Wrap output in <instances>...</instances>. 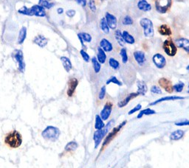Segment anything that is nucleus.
Returning <instances> with one entry per match:
<instances>
[{
	"mask_svg": "<svg viewBox=\"0 0 189 168\" xmlns=\"http://www.w3.org/2000/svg\"><path fill=\"white\" fill-rule=\"evenodd\" d=\"M5 143L11 148H18L22 143V137L16 130L9 132L5 137Z\"/></svg>",
	"mask_w": 189,
	"mask_h": 168,
	"instance_id": "nucleus-1",
	"label": "nucleus"
},
{
	"mask_svg": "<svg viewBox=\"0 0 189 168\" xmlns=\"http://www.w3.org/2000/svg\"><path fill=\"white\" fill-rule=\"evenodd\" d=\"M140 25L143 30V34L145 37L152 38L154 35V25L152 21L148 18H143L140 21Z\"/></svg>",
	"mask_w": 189,
	"mask_h": 168,
	"instance_id": "nucleus-2",
	"label": "nucleus"
},
{
	"mask_svg": "<svg viewBox=\"0 0 189 168\" xmlns=\"http://www.w3.org/2000/svg\"><path fill=\"white\" fill-rule=\"evenodd\" d=\"M43 138L50 141H56L58 139L60 135V131L58 128L53 126H48L42 131Z\"/></svg>",
	"mask_w": 189,
	"mask_h": 168,
	"instance_id": "nucleus-3",
	"label": "nucleus"
},
{
	"mask_svg": "<svg viewBox=\"0 0 189 168\" xmlns=\"http://www.w3.org/2000/svg\"><path fill=\"white\" fill-rule=\"evenodd\" d=\"M113 121L114 120H111L109 123H108L107 125L105 126L104 128L101 130H97L96 131L94 132L93 139H94V147H95V148H97V147L100 145V143L101 142L102 140H103V138L104 137L106 133L108 132L109 128H110L111 125L113 123Z\"/></svg>",
	"mask_w": 189,
	"mask_h": 168,
	"instance_id": "nucleus-4",
	"label": "nucleus"
},
{
	"mask_svg": "<svg viewBox=\"0 0 189 168\" xmlns=\"http://www.w3.org/2000/svg\"><path fill=\"white\" fill-rule=\"evenodd\" d=\"M163 49L165 53L170 57H174L177 53V46L174 44L172 39L165 40L163 44Z\"/></svg>",
	"mask_w": 189,
	"mask_h": 168,
	"instance_id": "nucleus-5",
	"label": "nucleus"
},
{
	"mask_svg": "<svg viewBox=\"0 0 189 168\" xmlns=\"http://www.w3.org/2000/svg\"><path fill=\"white\" fill-rule=\"evenodd\" d=\"M172 5V0H155V8L160 13H166Z\"/></svg>",
	"mask_w": 189,
	"mask_h": 168,
	"instance_id": "nucleus-6",
	"label": "nucleus"
},
{
	"mask_svg": "<svg viewBox=\"0 0 189 168\" xmlns=\"http://www.w3.org/2000/svg\"><path fill=\"white\" fill-rule=\"evenodd\" d=\"M126 124V121H124V122H123L121 124H120L119 125L117 126V127H115V128L112 129V131L109 133L108 136L106 137L105 139H104V141H103V147H105V146H107V145H109V144L110 143L111 141H112V140L115 138V137L116 135L117 134V133L121 131V128H122Z\"/></svg>",
	"mask_w": 189,
	"mask_h": 168,
	"instance_id": "nucleus-7",
	"label": "nucleus"
},
{
	"mask_svg": "<svg viewBox=\"0 0 189 168\" xmlns=\"http://www.w3.org/2000/svg\"><path fill=\"white\" fill-rule=\"evenodd\" d=\"M152 61L156 67L158 69L164 68L166 64V58L160 53H156L152 57Z\"/></svg>",
	"mask_w": 189,
	"mask_h": 168,
	"instance_id": "nucleus-8",
	"label": "nucleus"
},
{
	"mask_svg": "<svg viewBox=\"0 0 189 168\" xmlns=\"http://www.w3.org/2000/svg\"><path fill=\"white\" fill-rule=\"evenodd\" d=\"M105 19L107 21V25H108L109 29L115 30L117 28V18L113 15V14L107 12L105 14Z\"/></svg>",
	"mask_w": 189,
	"mask_h": 168,
	"instance_id": "nucleus-9",
	"label": "nucleus"
},
{
	"mask_svg": "<svg viewBox=\"0 0 189 168\" xmlns=\"http://www.w3.org/2000/svg\"><path fill=\"white\" fill-rule=\"evenodd\" d=\"M112 103H110V102H107V103L104 105L103 106V109L101 111L100 114V117H101V119H103V121L107 120L109 117V116H110L111 113H112Z\"/></svg>",
	"mask_w": 189,
	"mask_h": 168,
	"instance_id": "nucleus-10",
	"label": "nucleus"
},
{
	"mask_svg": "<svg viewBox=\"0 0 189 168\" xmlns=\"http://www.w3.org/2000/svg\"><path fill=\"white\" fill-rule=\"evenodd\" d=\"M158 83L167 92L172 93L174 91V86L172 85V83L167 78L162 77L159 80Z\"/></svg>",
	"mask_w": 189,
	"mask_h": 168,
	"instance_id": "nucleus-11",
	"label": "nucleus"
},
{
	"mask_svg": "<svg viewBox=\"0 0 189 168\" xmlns=\"http://www.w3.org/2000/svg\"><path fill=\"white\" fill-rule=\"evenodd\" d=\"M78 85V81L75 77L70 78L68 81V89L67 94L69 97H72L75 93L76 87Z\"/></svg>",
	"mask_w": 189,
	"mask_h": 168,
	"instance_id": "nucleus-12",
	"label": "nucleus"
},
{
	"mask_svg": "<svg viewBox=\"0 0 189 168\" xmlns=\"http://www.w3.org/2000/svg\"><path fill=\"white\" fill-rule=\"evenodd\" d=\"M14 58L19 63V69L21 72L25 71V63L23 62V54L21 50H16L13 54Z\"/></svg>",
	"mask_w": 189,
	"mask_h": 168,
	"instance_id": "nucleus-13",
	"label": "nucleus"
},
{
	"mask_svg": "<svg viewBox=\"0 0 189 168\" xmlns=\"http://www.w3.org/2000/svg\"><path fill=\"white\" fill-rule=\"evenodd\" d=\"M137 96H139V94L137 92H135V93H130L126 97H124L123 99L122 100L118 102V103H117V106L119 107V108H123V107H125L127 104L131 101L132 99L134 98L137 97Z\"/></svg>",
	"mask_w": 189,
	"mask_h": 168,
	"instance_id": "nucleus-14",
	"label": "nucleus"
},
{
	"mask_svg": "<svg viewBox=\"0 0 189 168\" xmlns=\"http://www.w3.org/2000/svg\"><path fill=\"white\" fill-rule=\"evenodd\" d=\"M134 58L136 62L140 66H143L145 62V55L144 52L140 50H137L133 53Z\"/></svg>",
	"mask_w": 189,
	"mask_h": 168,
	"instance_id": "nucleus-15",
	"label": "nucleus"
},
{
	"mask_svg": "<svg viewBox=\"0 0 189 168\" xmlns=\"http://www.w3.org/2000/svg\"><path fill=\"white\" fill-rule=\"evenodd\" d=\"M99 45H100V47L107 53H110L113 49V46H112V43L105 38H103L101 40Z\"/></svg>",
	"mask_w": 189,
	"mask_h": 168,
	"instance_id": "nucleus-16",
	"label": "nucleus"
},
{
	"mask_svg": "<svg viewBox=\"0 0 189 168\" xmlns=\"http://www.w3.org/2000/svg\"><path fill=\"white\" fill-rule=\"evenodd\" d=\"M176 45L180 48H182L189 54V40L185 38L177 39L175 41Z\"/></svg>",
	"mask_w": 189,
	"mask_h": 168,
	"instance_id": "nucleus-17",
	"label": "nucleus"
},
{
	"mask_svg": "<svg viewBox=\"0 0 189 168\" xmlns=\"http://www.w3.org/2000/svg\"><path fill=\"white\" fill-rule=\"evenodd\" d=\"M137 6L140 11H144V12H149L151 10V5L146 0H139L137 4Z\"/></svg>",
	"mask_w": 189,
	"mask_h": 168,
	"instance_id": "nucleus-18",
	"label": "nucleus"
},
{
	"mask_svg": "<svg viewBox=\"0 0 189 168\" xmlns=\"http://www.w3.org/2000/svg\"><path fill=\"white\" fill-rule=\"evenodd\" d=\"M185 97H180V96H169V97H164L160 98L158 100H155L154 102L151 103L149 104V105H154L156 104H158L161 102L164 101H169V100H182Z\"/></svg>",
	"mask_w": 189,
	"mask_h": 168,
	"instance_id": "nucleus-19",
	"label": "nucleus"
},
{
	"mask_svg": "<svg viewBox=\"0 0 189 168\" xmlns=\"http://www.w3.org/2000/svg\"><path fill=\"white\" fill-rule=\"evenodd\" d=\"M32 15H35L36 16H44L46 15L44 9L40 5H34L30 8Z\"/></svg>",
	"mask_w": 189,
	"mask_h": 168,
	"instance_id": "nucleus-20",
	"label": "nucleus"
},
{
	"mask_svg": "<svg viewBox=\"0 0 189 168\" xmlns=\"http://www.w3.org/2000/svg\"><path fill=\"white\" fill-rule=\"evenodd\" d=\"M158 32L161 35H166V36H170L172 34V30L169 26L167 25H162L158 28Z\"/></svg>",
	"mask_w": 189,
	"mask_h": 168,
	"instance_id": "nucleus-21",
	"label": "nucleus"
},
{
	"mask_svg": "<svg viewBox=\"0 0 189 168\" xmlns=\"http://www.w3.org/2000/svg\"><path fill=\"white\" fill-rule=\"evenodd\" d=\"M137 91L139 95H145V93L147 92L148 88L146 84L143 81H137Z\"/></svg>",
	"mask_w": 189,
	"mask_h": 168,
	"instance_id": "nucleus-22",
	"label": "nucleus"
},
{
	"mask_svg": "<svg viewBox=\"0 0 189 168\" xmlns=\"http://www.w3.org/2000/svg\"><path fill=\"white\" fill-rule=\"evenodd\" d=\"M122 34H123V39L124 40L125 43L129 44H135V38H134L133 35H131L128 31L124 30V31L122 32Z\"/></svg>",
	"mask_w": 189,
	"mask_h": 168,
	"instance_id": "nucleus-23",
	"label": "nucleus"
},
{
	"mask_svg": "<svg viewBox=\"0 0 189 168\" xmlns=\"http://www.w3.org/2000/svg\"><path fill=\"white\" fill-rule=\"evenodd\" d=\"M97 59H98V62L101 64H103L107 61V55H106L105 52L100 47H98V54H97Z\"/></svg>",
	"mask_w": 189,
	"mask_h": 168,
	"instance_id": "nucleus-24",
	"label": "nucleus"
},
{
	"mask_svg": "<svg viewBox=\"0 0 189 168\" xmlns=\"http://www.w3.org/2000/svg\"><path fill=\"white\" fill-rule=\"evenodd\" d=\"M184 134H185V132L182 131V130H177L175 131H173L171 135H170V139L172 140H174V141H177V140H180V139H182L183 137Z\"/></svg>",
	"mask_w": 189,
	"mask_h": 168,
	"instance_id": "nucleus-25",
	"label": "nucleus"
},
{
	"mask_svg": "<svg viewBox=\"0 0 189 168\" xmlns=\"http://www.w3.org/2000/svg\"><path fill=\"white\" fill-rule=\"evenodd\" d=\"M115 38L116 41H117V44H119L121 47H124L126 43H125L124 40L123 39L122 32L120 30H118V29L115 30Z\"/></svg>",
	"mask_w": 189,
	"mask_h": 168,
	"instance_id": "nucleus-26",
	"label": "nucleus"
},
{
	"mask_svg": "<svg viewBox=\"0 0 189 168\" xmlns=\"http://www.w3.org/2000/svg\"><path fill=\"white\" fill-rule=\"evenodd\" d=\"M34 43L40 46L41 47H44L47 45V39H46L44 36L42 35H38L34 39Z\"/></svg>",
	"mask_w": 189,
	"mask_h": 168,
	"instance_id": "nucleus-27",
	"label": "nucleus"
},
{
	"mask_svg": "<svg viewBox=\"0 0 189 168\" xmlns=\"http://www.w3.org/2000/svg\"><path fill=\"white\" fill-rule=\"evenodd\" d=\"M61 61L63 63V66L64 67L65 70L67 72H70L71 69H72V63L70 61V60L67 57H61Z\"/></svg>",
	"mask_w": 189,
	"mask_h": 168,
	"instance_id": "nucleus-28",
	"label": "nucleus"
},
{
	"mask_svg": "<svg viewBox=\"0 0 189 168\" xmlns=\"http://www.w3.org/2000/svg\"><path fill=\"white\" fill-rule=\"evenodd\" d=\"M105 127V124L103 123V120L101 119L100 115L97 114L95 116V124H94V128L96 130H101Z\"/></svg>",
	"mask_w": 189,
	"mask_h": 168,
	"instance_id": "nucleus-29",
	"label": "nucleus"
},
{
	"mask_svg": "<svg viewBox=\"0 0 189 168\" xmlns=\"http://www.w3.org/2000/svg\"><path fill=\"white\" fill-rule=\"evenodd\" d=\"M100 27L101 29L102 32L103 33L109 34V27L108 25H107V21H106L105 18H102L100 21Z\"/></svg>",
	"mask_w": 189,
	"mask_h": 168,
	"instance_id": "nucleus-30",
	"label": "nucleus"
},
{
	"mask_svg": "<svg viewBox=\"0 0 189 168\" xmlns=\"http://www.w3.org/2000/svg\"><path fill=\"white\" fill-rule=\"evenodd\" d=\"M156 114V111L154 110L151 109H144V110L140 111V113H139V114L137 115V117L138 118V119H140V118H142V117L144 115H146V116L152 115V114Z\"/></svg>",
	"mask_w": 189,
	"mask_h": 168,
	"instance_id": "nucleus-31",
	"label": "nucleus"
},
{
	"mask_svg": "<svg viewBox=\"0 0 189 168\" xmlns=\"http://www.w3.org/2000/svg\"><path fill=\"white\" fill-rule=\"evenodd\" d=\"M92 63L93 69H94V72H95V73H98V72L101 71V63L98 62L97 58L93 57V58H92Z\"/></svg>",
	"mask_w": 189,
	"mask_h": 168,
	"instance_id": "nucleus-32",
	"label": "nucleus"
},
{
	"mask_svg": "<svg viewBox=\"0 0 189 168\" xmlns=\"http://www.w3.org/2000/svg\"><path fill=\"white\" fill-rule=\"evenodd\" d=\"M109 64L115 70H117L120 68V63L114 58H110L109 59Z\"/></svg>",
	"mask_w": 189,
	"mask_h": 168,
	"instance_id": "nucleus-33",
	"label": "nucleus"
},
{
	"mask_svg": "<svg viewBox=\"0 0 189 168\" xmlns=\"http://www.w3.org/2000/svg\"><path fill=\"white\" fill-rule=\"evenodd\" d=\"M26 33H27L26 28L25 27L21 28L19 33V39H18V44H21L24 42L25 38H26Z\"/></svg>",
	"mask_w": 189,
	"mask_h": 168,
	"instance_id": "nucleus-34",
	"label": "nucleus"
},
{
	"mask_svg": "<svg viewBox=\"0 0 189 168\" xmlns=\"http://www.w3.org/2000/svg\"><path fill=\"white\" fill-rule=\"evenodd\" d=\"M120 55L121 56V59H122V62L123 63H126L128 62V55H127V50L125 47H123L121 49L120 52Z\"/></svg>",
	"mask_w": 189,
	"mask_h": 168,
	"instance_id": "nucleus-35",
	"label": "nucleus"
},
{
	"mask_svg": "<svg viewBox=\"0 0 189 168\" xmlns=\"http://www.w3.org/2000/svg\"><path fill=\"white\" fill-rule=\"evenodd\" d=\"M78 147V144L75 142L72 141L67 144L66 147H65V151H75Z\"/></svg>",
	"mask_w": 189,
	"mask_h": 168,
	"instance_id": "nucleus-36",
	"label": "nucleus"
},
{
	"mask_svg": "<svg viewBox=\"0 0 189 168\" xmlns=\"http://www.w3.org/2000/svg\"><path fill=\"white\" fill-rule=\"evenodd\" d=\"M78 36L81 37V39L84 41V42H91L92 41V36L89 35V33H81L78 34Z\"/></svg>",
	"mask_w": 189,
	"mask_h": 168,
	"instance_id": "nucleus-37",
	"label": "nucleus"
},
{
	"mask_svg": "<svg viewBox=\"0 0 189 168\" xmlns=\"http://www.w3.org/2000/svg\"><path fill=\"white\" fill-rule=\"evenodd\" d=\"M109 83L116 84V85H117V86H122V83H121V81H120L119 80H118V79L115 77V76H112L110 78H109L108 80H107V84L108 85V84H109Z\"/></svg>",
	"mask_w": 189,
	"mask_h": 168,
	"instance_id": "nucleus-38",
	"label": "nucleus"
},
{
	"mask_svg": "<svg viewBox=\"0 0 189 168\" xmlns=\"http://www.w3.org/2000/svg\"><path fill=\"white\" fill-rule=\"evenodd\" d=\"M133 19L130 16H126L122 20V23L123 25H126V26H129V25H133Z\"/></svg>",
	"mask_w": 189,
	"mask_h": 168,
	"instance_id": "nucleus-39",
	"label": "nucleus"
},
{
	"mask_svg": "<svg viewBox=\"0 0 189 168\" xmlns=\"http://www.w3.org/2000/svg\"><path fill=\"white\" fill-rule=\"evenodd\" d=\"M185 86V84L182 82H179L177 84H175L174 86V91H175L176 92H181L183 90V88Z\"/></svg>",
	"mask_w": 189,
	"mask_h": 168,
	"instance_id": "nucleus-40",
	"label": "nucleus"
},
{
	"mask_svg": "<svg viewBox=\"0 0 189 168\" xmlns=\"http://www.w3.org/2000/svg\"><path fill=\"white\" fill-rule=\"evenodd\" d=\"M88 6H89V8L90 9V11H91L93 13L96 12L97 7L94 0H89V2H88Z\"/></svg>",
	"mask_w": 189,
	"mask_h": 168,
	"instance_id": "nucleus-41",
	"label": "nucleus"
},
{
	"mask_svg": "<svg viewBox=\"0 0 189 168\" xmlns=\"http://www.w3.org/2000/svg\"><path fill=\"white\" fill-rule=\"evenodd\" d=\"M39 4H40L42 7H45L46 8H50L53 6V3H50L49 2H47V0H39Z\"/></svg>",
	"mask_w": 189,
	"mask_h": 168,
	"instance_id": "nucleus-42",
	"label": "nucleus"
},
{
	"mask_svg": "<svg viewBox=\"0 0 189 168\" xmlns=\"http://www.w3.org/2000/svg\"><path fill=\"white\" fill-rule=\"evenodd\" d=\"M19 13L22 14H25V15H27V16H33L31 13V11H30V9L27 8L26 7H23L21 9L19 10Z\"/></svg>",
	"mask_w": 189,
	"mask_h": 168,
	"instance_id": "nucleus-43",
	"label": "nucleus"
},
{
	"mask_svg": "<svg viewBox=\"0 0 189 168\" xmlns=\"http://www.w3.org/2000/svg\"><path fill=\"white\" fill-rule=\"evenodd\" d=\"M151 92H152L153 94H158V95H161L162 90L158 86H153L151 88Z\"/></svg>",
	"mask_w": 189,
	"mask_h": 168,
	"instance_id": "nucleus-44",
	"label": "nucleus"
},
{
	"mask_svg": "<svg viewBox=\"0 0 189 168\" xmlns=\"http://www.w3.org/2000/svg\"><path fill=\"white\" fill-rule=\"evenodd\" d=\"M106 91H107V90H106V86H102L101 89L100 93H99V96H98L99 100H102L104 99V97H105V95H106Z\"/></svg>",
	"mask_w": 189,
	"mask_h": 168,
	"instance_id": "nucleus-45",
	"label": "nucleus"
},
{
	"mask_svg": "<svg viewBox=\"0 0 189 168\" xmlns=\"http://www.w3.org/2000/svg\"><path fill=\"white\" fill-rule=\"evenodd\" d=\"M80 53H81V56H82L83 59L84 60V61H86V62L89 61V59H90V58H89V55L86 53V51H84V49H81V50L80 51Z\"/></svg>",
	"mask_w": 189,
	"mask_h": 168,
	"instance_id": "nucleus-46",
	"label": "nucleus"
},
{
	"mask_svg": "<svg viewBox=\"0 0 189 168\" xmlns=\"http://www.w3.org/2000/svg\"><path fill=\"white\" fill-rule=\"evenodd\" d=\"M142 109V105H140V104H137V105H136V106L134 108V109H132L131 110H130L129 111V115H131V114H134V113H135V112L137 111H140V109Z\"/></svg>",
	"mask_w": 189,
	"mask_h": 168,
	"instance_id": "nucleus-47",
	"label": "nucleus"
},
{
	"mask_svg": "<svg viewBox=\"0 0 189 168\" xmlns=\"http://www.w3.org/2000/svg\"><path fill=\"white\" fill-rule=\"evenodd\" d=\"M176 125L177 126H184V125H189V120H184L180 121L179 123H175Z\"/></svg>",
	"mask_w": 189,
	"mask_h": 168,
	"instance_id": "nucleus-48",
	"label": "nucleus"
},
{
	"mask_svg": "<svg viewBox=\"0 0 189 168\" xmlns=\"http://www.w3.org/2000/svg\"><path fill=\"white\" fill-rule=\"evenodd\" d=\"M66 14H67L69 17L72 18L75 15V11H74V10H69V11H67V12H66Z\"/></svg>",
	"mask_w": 189,
	"mask_h": 168,
	"instance_id": "nucleus-49",
	"label": "nucleus"
},
{
	"mask_svg": "<svg viewBox=\"0 0 189 168\" xmlns=\"http://www.w3.org/2000/svg\"><path fill=\"white\" fill-rule=\"evenodd\" d=\"M86 1L87 0H75V2H77L78 5L82 6V7H85L86 5Z\"/></svg>",
	"mask_w": 189,
	"mask_h": 168,
	"instance_id": "nucleus-50",
	"label": "nucleus"
},
{
	"mask_svg": "<svg viewBox=\"0 0 189 168\" xmlns=\"http://www.w3.org/2000/svg\"><path fill=\"white\" fill-rule=\"evenodd\" d=\"M63 11H64V10L62 8H58V13L59 14H61V13H63Z\"/></svg>",
	"mask_w": 189,
	"mask_h": 168,
	"instance_id": "nucleus-51",
	"label": "nucleus"
},
{
	"mask_svg": "<svg viewBox=\"0 0 189 168\" xmlns=\"http://www.w3.org/2000/svg\"><path fill=\"white\" fill-rule=\"evenodd\" d=\"M186 69H187V70H188V71H189V64L188 65V67H186Z\"/></svg>",
	"mask_w": 189,
	"mask_h": 168,
	"instance_id": "nucleus-52",
	"label": "nucleus"
},
{
	"mask_svg": "<svg viewBox=\"0 0 189 168\" xmlns=\"http://www.w3.org/2000/svg\"><path fill=\"white\" fill-rule=\"evenodd\" d=\"M188 92L189 93V86H188Z\"/></svg>",
	"mask_w": 189,
	"mask_h": 168,
	"instance_id": "nucleus-53",
	"label": "nucleus"
}]
</instances>
